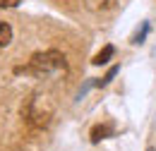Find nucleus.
<instances>
[{
    "instance_id": "nucleus-1",
    "label": "nucleus",
    "mask_w": 156,
    "mask_h": 151,
    "mask_svg": "<svg viewBox=\"0 0 156 151\" xmlns=\"http://www.w3.org/2000/svg\"><path fill=\"white\" fill-rule=\"evenodd\" d=\"M27 72H31V75H36V77L65 75L67 72V60L58 51H43V53H36V55L29 60Z\"/></svg>"
},
{
    "instance_id": "nucleus-2",
    "label": "nucleus",
    "mask_w": 156,
    "mask_h": 151,
    "mask_svg": "<svg viewBox=\"0 0 156 151\" xmlns=\"http://www.w3.org/2000/svg\"><path fill=\"white\" fill-rule=\"evenodd\" d=\"M46 101V96H34L31 101H29V106H27V120L31 122V125H36V127H43V125H48V120H51V115H53V108H51V103H46L43 108H41V103Z\"/></svg>"
},
{
    "instance_id": "nucleus-3",
    "label": "nucleus",
    "mask_w": 156,
    "mask_h": 151,
    "mask_svg": "<svg viewBox=\"0 0 156 151\" xmlns=\"http://www.w3.org/2000/svg\"><path fill=\"white\" fill-rule=\"evenodd\" d=\"M111 132H113V127H111V125H96V127L91 130V142H94V144H98L101 139H106Z\"/></svg>"
},
{
    "instance_id": "nucleus-4",
    "label": "nucleus",
    "mask_w": 156,
    "mask_h": 151,
    "mask_svg": "<svg viewBox=\"0 0 156 151\" xmlns=\"http://www.w3.org/2000/svg\"><path fill=\"white\" fill-rule=\"evenodd\" d=\"M113 53H115V48H113V46H106L101 53H96V55H94V60H91V62H94V65H106V62L113 58Z\"/></svg>"
},
{
    "instance_id": "nucleus-5",
    "label": "nucleus",
    "mask_w": 156,
    "mask_h": 151,
    "mask_svg": "<svg viewBox=\"0 0 156 151\" xmlns=\"http://www.w3.org/2000/svg\"><path fill=\"white\" fill-rule=\"evenodd\" d=\"M12 41V26L7 22H0V48H5Z\"/></svg>"
},
{
    "instance_id": "nucleus-6",
    "label": "nucleus",
    "mask_w": 156,
    "mask_h": 151,
    "mask_svg": "<svg viewBox=\"0 0 156 151\" xmlns=\"http://www.w3.org/2000/svg\"><path fill=\"white\" fill-rule=\"evenodd\" d=\"M118 70H120V67H111V70H108V75L103 77V79H98V82H96V86H106V84H108V82H111V79L118 75Z\"/></svg>"
},
{
    "instance_id": "nucleus-7",
    "label": "nucleus",
    "mask_w": 156,
    "mask_h": 151,
    "mask_svg": "<svg viewBox=\"0 0 156 151\" xmlns=\"http://www.w3.org/2000/svg\"><path fill=\"white\" fill-rule=\"evenodd\" d=\"M20 0H0V7H17Z\"/></svg>"
}]
</instances>
